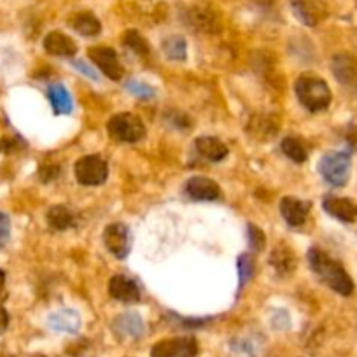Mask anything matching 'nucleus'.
<instances>
[{
  "mask_svg": "<svg viewBox=\"0 0 357 357\" xmlns=\"http://www.w3.org/2000/svg\"><path fill=\"white\" fill-rule=\"evenodd\" d=\"M308 263L310 268L314 270L315 275L322 280V282L328 284L333 291H336L342 296H350L354 293V282L350 279V275L347 273L345 268L342 266V263L336 259H333L329 254H326L324 250L319 249V247H312L308 250Z\"/></svg>",
  "mask_w": 357,
  "mask_h": 357,
  "instance_id": "1",
  "label": "nucleus"
},
{
  "mask_svg": "<svg viewBox=\"0 0 357 357\" xmlns=\"http://www.w3.org/2000/svg\"><path fill=\"white\" fill-rule=\"evenodd\" d=\"M296 97L310 112H321L331 104V89L317 75H301L296 81Z\"/></svg>",
  "mask_w": 357,
  "mask_h": 357,
  "instance_id": "2",
  "label": "nucleus"
},
{
  "mask_svg": "<svg viewBox=\"0 0 357 357\" xmlns=\"http://www.w3.org/2000/svg\"><path fill=\"white\" fill-rule=\"evenodd\" d=\"M350 168H352V158L347 151H333L324 154L319 161V174L326 183L335 188H342L349 183Z\"/></svg>",
  "mask_w": 357,
  "mask_h": 357,
  "instance_id": "3",
  "label": "nucleus"
},
{
  "mask_svg": "<svg viewBox=\"0 0 357 357\" xmlns=\"http://www.w3.org/2000/svg\"><path fill=\"white\" fill-rule=\"evenodd\" d=\"M107 133L118 142H139L146 137V126L139 116L132 112H121L109 119Z\"/></svg>",
  "mask_w": 357,
  "mask_h": 357,
  "instance_id": "4",
  "label": "nucleus"
},
{
  "mask_svg": "<svg viewBox=\"0 0 357 357\" xmlns=\"http://www.w3.org/2000/svg\"><path fill=\"white\" fill-rule=\"evenodd\" d=\"M109 175V167L100 156L89 154L75 163V178L84 186H100Z\"/></svg>",
  "mask_w": 357,
  "mask_h": 357,
  "instance_id": "5",
  "label": "nucleus"
},
{
  "mask_svg": "<svg viewBox=\"0 0 357 357\" xmlns=\"http://www.w3.org/2000/svg\"><path fill=\"white\" fill-rule=\"evenodd\" d=\"M198 354V342L193 336H177L154 343L153 357H195Z\"/></svg>",
  "mask_w": 357,
  "mask_h": 357,
  "instance_id": "6",
  "label": "nucleus"
},
{
  "mask_svg": "<svg viewBox=\"0 0 357 357\" xmlns=\"http://www.w3.org/2000/svg\"><path fill=\"white\" fill-rule=\"evenodd\" d=\"M188 25L195 30H200L205 33H215L221 30V18L215 13L214 8L208 4H195L184 15Z\"/></svg>",
  "mask_w": 357,
  "mask_h": 357,
  "instance_id": "7",
  "label": "nucleus"
},
{
  "mask_svg": "<svg viewBox=\"0 0 357 357\" xmlns=\"http://www.w3.org/2000/svg\"><path fill=\"white\" fill-rule=\"evenodd\" d=\"M88 54L89 58H91V61H93V63L97 65V67L100 68L109 79H112V81H121L125 70H123V65L119 63L118 53H116L112 47H107V46L89 47Z\"/></svg>",
  "mask_w": 357,
  "mask_h": 357,
  "instance_id": "8",
  "label": "nucleus"
},
{
  "mask_svg": "<svg viewBox=\"0 0 357 357\" xmlns=\"http://www.w3.org/2000/svg\"><path fill=\"white\" fill-rule=\"evenodd\" d=\"M104 242L109 252L114 254L118 259L128 256L130 252V229L123 222H114L107 226L104 231Z\"/></svg>",
  "mask_w": 357,
  "mask_h": 357,
  "instance_id": "9",
  "label": "nucleus"
},
{
  "mask_svg": "<svg viewBox=\"0 0 357 357\" xmlns=\"http://www.w3.org/2000/svg\"><path fill=\"white\" fill-rule=\"evenodd\" d=\"M112 331L119 340H139L144 336L146 326L142 317L135 312H125L112 321Z\"/></svg>",
  "mask_w": 357,
  "mask_h": 357,
  "instance_id": "10",
  "label": "nucleus"
},
{
  "mask_svg": "<svg viewBox=\"0 0 357 357\" xmlns=\"http://www.w3.org/2000/svg\"><path fill=\"white\" fill-rule=\"evenodd\" d=\"M184 191H186V195L191 200L198 202L218 200L221 197V188L218 186V183H214L212 178L200 177V175L191 177L186 183V186H184Z\"/></svg>",
  "mask_w": 357,
  "mask_h": 357,
  "instance_id": "11",
  "label": "nucleus"
},
{
  "mask_svg": "<svg viewBox=\"0 0 357 357\" xmlns=\"http://www.w3.org/2000/svg\"><path fill=\"white\" fill-rule=\"evenodd\" d=\"M322 208L328 212L331 218L338 219L342 222H356L357 221V204L350 198L342 197H326L322 200Z\"/></svg>",
  "mask_w": 357,
  "mask_h": 357,
  "instance_id": "12",
  "label": "nucleus"
},
{
  "mask_svg": "<svg viewBox=\"0 0 357 357\" xmlns=\"http://www.w3.org/2000/svg\"><path fill=\"white\" fill-rule=\"evenodd\" d=\"M293 13L303 25L315 26L326 16L321 0H289Z\"/></svg>",
  "mask_w": 357,
  "mask_h": 357,
  "instance_id": "13",
  "label": "nucleus"
},
{
  "mask_svg": "<svg viewBox=\"0 0 357 357\" xmlns=\"http://www.w3.org/2000/svg\"><path fill=\"white\" fill-rule=\"evenodd\" d=\"M109 293L114 300L123 303H137L140 300V287L126 275H114L109 282Z\"/></svg>",
  "mask_w": 357,
  "mask_h": 357,
  "instance_id": "14",
  "label": "nucleus"
},
{
  "mask_svg": "<svg viewBox=\"0 0 357 357\" xmlns=\"http://www.w3.org/2000/svg\"><path fill=\"white\" fill-rule=\"evenodd\" d=\"M81 315L75 310H72V308H63V310L54 312V314H51L47 317V326L53 331L58 333H70V335H75L81 329Z\"/></svg>",
  "mask_w": 357,
  "mask_h": 357,
  "instance_id": "15",
  "label": "nucleus"
},
{
  "mask_svg": "<svg viewBox=\"0 0 357 357\" xmlns=\"http://www.w3.org/2000/svg\"><path fill=\"white\" fill-rule=\"evenodd\" d=\"M280 214L291 226H301L310 214V204L298 198L286 197L280 200Z\"/></svg>",
  "mask_w": 357,
  "mask_h": 357,
  "instance_id": "16",
  "label": "nucleus"
},
{
  "mask_svg": "<svg viewBox=\"0 0 357 357\" xmlns=\"http://www.w3.org/2000/svg\"><path fill=\"white\" fill-rule=\"evenodd\" d=\"M270 263L279 275H291L296 270V254L286 243H280L270 254Z\"/></svg>",
  "mask_w": 357,
  "mask_h": 357,
  "instance_id": "17",
  "label": "nucleus"
},
{
  "mask_svg": "<svg viewBox=\"0 0 357 357\" xmlns=\"http://www.w3.org/2000/svg\"><path fill=\"white\" fill-rule=\"evenodd\" d=\"M44 50L53 56L63 58H70L77 53V46H75L74 40L61 32L47 33L46 39H44Z\"/></svg>",
  "mask_w": 357,
  "mask_h": 357,
  "instance_id": "18",
  "label": "nucleus"
},
{
  "mask_svg": "<svg viewBox=\"0 0 357 357\" xmlns=\"http://www.w3.org/2000/svg\"><path fill=\"white\" fill-rule=\"evenodd\" d=\"M195 147L200 153V156H204L208 161H221L228 156V147L225 142H221L215 137H198Z\"/></svg>",
  "mask_w": 357,
  "mask_h": 357,
  "instance_id": "19",
  "label": "nucleus"
},
{
  "mask_svg": "<svg viewBox=\"0 0 357 357\" xmlns=\"http://www.w3.org/2000/svg\"><path fill=\"white\" fill-rule=\"evenodd\" d=\"M47 100L51 102V107L56 114H70L72 107H74L68 89L60 82H53L47 86Z\"/></svg>",
  "mask_w": 357,
  "mask_h": 357,
  "instance_id": "20",
  "label": "nucleus"
},
{
  "mask_svg": "<svg viewBox=\"0 0 357 357\" xmlns=\"http://www.w3.org/2000/svg\"><path fill=\"white\" fill-rule=\"evenodd\" d=\"M333 72L343 84H352L357 79V63L349 54H338L333 60Z\"/></svg>",
  "mask_w": 357,
  "mask_h": 357,
  "instance_id": "21",
  "label": "nucleus"
},
{
  "mask_svg": "<svg viewBox=\"0 0 357 357\" xmlns=\"http://www.w3.org/2000/svg\"><path fill=\"white\" fill-rule=\"evenodd\" d=\"M70 25L75 32L81 33V36L84 37L98 36L102 30L100 22H98V18L93 13H77V15L70 20Z\"/></svg>",
  "mask_w": 357,
  "mask_h": 357,
  "instance_id": "22",
  "label": "nucleus"
},
{
  "mask_svg": "<svg viewBox=\"0 0 357 357\" xmlns=\"http://www.w3.org/2000/svg\"><path fill=\"white\" fill-rule=\"evenodd\" d=\"M75 222L74 212L67 207V205H54L47 211V225L56 231H63V229L72 228Z\"/></svg>",
  "mask_w": 357,
  "mask_h": 357,
  "instance_id": "23",
  "label": "nucleus"
},
{
  "mask_svg": "<svg viewBox=\"0 0 357 357\" xmlns=\"http://www.w3.org/2000/svg\"><path fill=\"white\" fill-rule=\"evenodd\" d=\"M282 153L296 163H305L308 160L307 144L298 137H286L282 140Z\"/></svg>",
  "mask_w": 357,
  "mask_h": 357,
  "instance_id": "24",
  "label": "nucleus"
},
{
  "mask_svg": "<svg viewBox=\"0 0 357 357\" xmlns=\"http://www.w3.org/2000/svg\"><path fill=\"white\" fill-rule=\"evenodd\" d=\"M163 53L167 54V58L175 61H183L186 60V53H188V46L184 37H168V39L163 40Z\"/></svg>",
  "mask_w": 357,
  "mask_h": 357,
  "instance_id": "25",
  "label": "nucleus"
},
{
  "mask_svg": "<svg viewBox=\"0 0 357 357\" xmlns=\"http://www.w3.org/2000/svg\"><path fill=\"white\" fill-rule=\"evenodd\" d=\"M123 40H125L126 46H128L133 53L139 54V56H147V54H149V44H147V40L144 39L137 30H128V32L125 33V37H123Z\"/></svg>",
  "mask_w": 357,
  "mask_h": 357,
  "instance_id": "26",
  "label": "nucleus"
},
{
  "mask_svg": "<svg viewBox=\"0 0 357 357\" xmlns=\"http://www.w3.org/2000/svg\"><path fill=\"white\" fill-rule=\"evenodd\" d=\"M238 273H240V289L252 279L254 275V257L250 254H240L238 256Z\"/></svg>",
  "mask_w": 357,
  "mask_h": 357,
  "instance_id": "27",
  "label": "nucleus"
},
{
  "mask_svg": "<svg viewBox=\"0 0 357 357\" xmlns=\"http://www.w3.org/2000/svg\"><path fill=\"white\" fill-rule=\"evenodd\" d=\"M126 89H128L133 97H139V98H153L154 93H156L149 84H146V82L142 81H135V79L126 82Z\"/></svg>",
  "mask_w": 357,
  "mask_h": 357,
  "instance_id": "28",
  "label": "nucleus"
},
{
  "mask_svg": "<svg viewBox=\"0 0 357 357\" xmlns=\"http://www.w3.org/2000/svg\"><path fill=\"white\" fill-rule=\"evenodd\" d=\"M247 235H249V245L252 247V250H261L266 243V238H264V233L261 231L257 226L249 225L247 226Z\"/></svg>",
  "mask_w": 357,
  "mask_h": 357,
  "instance_id": "29",
  "label": "nucleus"
},
{
  "mask_svg": "<svg viewBox=\"0 0 357 357\" xmlns=\"http://www.w3.org/2000/svg\"><path fill=\"white\" fill-rule=\"evenodd\" d=\"M11 238V219L8 214L0 212V250L4 249Z\"/></svg>",
  "mask_w": 357,
  "mask_h": 357,
  "instance_id": "30",
  "label": "nucleus"
},
{
  "mask_svg": "<svg viewBox=\"0 0 357 357\" xmlns=\"http://www.w3.org/2000/svg\"><path fill=\"white\" fill-rule=\"evenodd\" d=\"M22 146L23 142L18 139V137H2V139H0V153H4V154L16 153V151H20V147Z\"/></svg>",
  "mask_w": 357,
  "mask_h": 357,
  "instance_id": "31",
  "label": "nucleus"
},
{
  "mask_svg": "<svg viewBox=\"0 0 357 357\" xmlns=\"http://www.w3.org/2000/svg\"><path fill=\"white\" fill-rule=\"evenodd\" d=\"M58 174H60V168H58V165H43L40 167V172H39V177L43 178L44 183H50V181H54V178L58 177Z\"/></svg>",
  "mask_w": 357,
  "mask_h": 357,
  "instance_id": "32",
  "label": "nucleus"
},
{
  "mask_svg": "<svg viewBox=\"0 0 357 357\" xmlns=\"http://www.w3.org/2000/svg\"><path fill=\"white\" fill-rule=\"evenodd\" d=\"M72 65H74L75 70L82 72V74H84L86 77L91 79V81H98V74L97 70H95V67H89V65H86L84 61H74Z\"/></svg>",
  "mask_w": 357,
  "mask_h": 357,
  "instance_id": "33",
  "label": "nucleus"
},
{
  "mask_svg": "<svg viewBox=\"0 0 357 357\" xmlns=\"http://www.w3.org/2000/svg\"><path fill=\"white\" fill-rule=\"evenodd\" d=\"M8 326H9V314L8 310L0 305V335L8 329Z\"/></svg>",
  "mask_w": 357,
  "mask_h": 357,
  "instance_id": "34",
  "label": "nucleus"
},
{
  "mask_svg": "<svg viewBox=\"0 0 357 357\" xmlns=\"http://www.w3.org/2000/svg\"><path fill=\"white\" fill-rule=\"evenodd\" d=\"M4 286H6V273L0 270V293L4 291Z\"/></svg>",
  "mask_w": 357,
  "mask_h": 357,
  "instance_id": "35",
  "label": "nucleus"
}]
</instances>
